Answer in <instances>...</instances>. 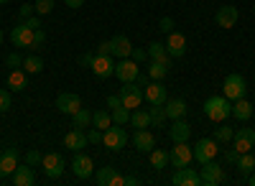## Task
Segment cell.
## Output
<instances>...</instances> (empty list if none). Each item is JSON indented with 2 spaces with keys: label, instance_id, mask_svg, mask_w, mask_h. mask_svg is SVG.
I'll return each instance as SVG.
<instances>
[{
  "label": "cell",
  "instance_id": "53",
  "mask_svg": "<svg viewBox=\"0 0 255 186\" xmlns=\"http://www.w3.org/2000/svg\"><path fill=\"white\" fill-rule=\"evenodd\" d=\"M97 54H110V56H113V46H110V41H102V44L97 46Z\"/></svg>",
  "mask_w": 255,
  "mask_h": 186
},
{
  "label": "cell",
  "instance_id": "6",
  "mask_svg": "<svg viewBox=\"0 0 255 186\" xmlns=\"http://www.w3.org/2000/svg\"><path fill=\"white\" fill-rule=\"evenodd\" d=\"M194 158L199 161V163H207V161H215L217 158V153H220V148H217V138H202L194 148Z\"/></svg>",
  "mask_w": 255,
  "mask_h": 186
},
{
  "label": "cell",
  "instance_id": "20",
  "mask_svg": "<svg viewBox=\"0 0 255 186\" xmlns=\"http://www.w3.org/2000/svg\"><path fill=\"white\" fill-rule=\"evenodd\" d=\"M238 18H240V13H238L235 5H222V8L215 13V20H217L220 28H232V26L238 23Z\"/></svg>",
  "mask_w": 255,
  "mask_h": 186
},
{
  "label": "cell",
  "instance_id": "19",
  "mask_svg": "<svg viewBox=\"0 0 255 186\" xmlns=\"http://www.w3.org/2000/svg\"><path fill=\"white\" fill-rule=\"evenodd\" d=\"M28 72L20 67V69H10L8 72V79H5V85H8V90L10 92H26V87H28Z\"/></svg>",
  "mask_w": 255,
  "mask_h": 186
},
{
  "label": "cell",
  "instance_id": "31",
  "mask_svg": "<svg viewBox=\"0 0 255 186\" xmlns=\"http://www.w3.org/2000/svg\"><path fill=\"white\" fill-rule=\"evenodd\" d=\"M23 69H26L28 74H41V72H44V59H41L38 54L23 56Z\"/></svg>",
  "mask_w": 255,
  "mask_h": 186
},
{
  "label": "cell",
  "instance_id": "23",
  "mask_svg": "<svg viewBox=\"0 0 255 186\" xmlns=\"http://www.w3.org/2000/svg\"><path fill=\"white\" fill-rule=\"evenodd\" d=\"M133 146H135L140 153H151V151L156 148V138H153V133H148V128L135 130V135H133Z\"/></svg>",
  "mask_w": 255,
  "mask_h": 186
},
{
  "label": "cell",
  "instance_id": "59",
  "mask_svg": "<svg viewBox=\"0 0 255 186\" xmlns=\"http://www.w3.org/2000/svg\"><path fill=\"white\" fill-rule=\"evenodd\" d=\"M0 46H3V31H0Z\"/></svg>",
  "mask_w": 255,
  "mask_h": 186
},
{
  "label": "cell",
  "instance_id": "50",
  "mask_svg": "<svg viewBox=\"0 0 255 186\" xmlns=\"http://www.w3.org/2000/svg\"><path fill=\"white\" fill-rule=\"evenodd\" d=\"M87 140H90V143H102V130H97V128L90 130V133H87Z\"/></svg>",
  "mask_w": 255,
  "mask_h": 186
},
{
  "label": "cell",
  "instance_id": "60",
  "mask_svg": "<svg viewBox=\"0 0 255 186\" xmlns=\"http://www.w3.org/2000/svg\"><path fill=\"white\" fill-rule=\"evenodd\" d=\"M5 3H8V0H0V5H5Z\"/></svg>",
  "mask_w": 255,
  "mask_h": 186
},
{
  "label": "cell",
  "instance_id": "5",
  "mask_svg": "<svg viewBox=\"0 0 255 186\" xmlns=\"http://www.w3.org/2000/svg\"><path fill=\"white\" fill-rule=\"evenodd\" d=\"M199 181H202L204 186H220V184L225 181L222 166H220V163H215V161L202 163V169H199Z\"/></svg>",
  "mask_w": 255,
  "mask_h": 186
},
{
  "label": "cell",
  "instance_id": "38",
  "mask_svg": "<svg viewBox=\"0 0 255 186\" xmlns=\"http://www.w3.org/2000/svg\"><path fill=\"white\" fill-rule=\"evenodd\" d=\"M110 115H113V122L115 125H125V122H130V110L128 107H118V110H110Z\"/></svg>",
  "mask_w": 255,
  "mask_h": 186
},
{
  "label": "cell",
  "instance_id": "54",
  "mask_svg": "<svg viewBox=\"0 0 255 186\" xmlns=\"http://www.w3.org/2000/svg\"><path fill=\"white\" fill-rule=\"evenodd\" d=\"M64 3H67V8H72V10H79L84 5V0H64Z\"/></svg>",
  "mask_w": 255,
  "mask_h": 186
},
{
  "label": "cell",
  "instance_id": "48",
  "mask_svg": "<svg viewBox=\"0 0 255 186\" xmlns=\"http://www.w3.org/2000/svg\"><path fill=\"white\" fill-rule=\"evenodd\" d=\"M158 26H161L163 33H171V31H174V18H161V23H158Z\"/></svg>",
  "mask_w": 255,
  "mask_h": 186
},
{
  "label": "cell",
  "instance_id": "17",
  "mask_svg": "<svg viewBox=\"0 0 255 186\" xmlns=\"http://www.w3.org/2000/svg\"><path fill=\"white\" fill-rule=\"evenodd\" d=\"M166 49H168V54H171V59H181V56L189 51V44H186L184 33H179V31H171V33H168Z\"/></svg>",
  "mask_w": 255,
  "mask_h": 186
},
{
  "label": "cell",
  "instance_id": "34",
  "mask_svg": "<svg viewBox=\"0 0 255 186\" xmlns=\"http://www.w3.org/2000/svg\"><path fill=\"white\" fill-rule=\"evenodd\" d=\"M148 161H151V166L156 169V171H163L166 166H168V151H151L148 153Z\"/></svg>",
  "mask_w": 255,
  "mask_h": 186
},
{
  "label": "cell",
  "instance_id": "14",
  "mask_svg": "<svg viewBox=\"0 0 255 186\" xmlns=\"http://www.w3.org/2000/svg\"><path fill=\"white\" fill-rule=\"evenodd\" d=\"M10 41H13V46L15 49H28L31 51V44H33V31L26 26V23H20L10 31Z\"/></svg>",
  "mask_w": 255,
  "mask_h": 186
},
{
  "label": "cell",
  "instance_id": "40",
  "mask_svg": "<svg viewBox=\"0 0 255 186\" xmlns=\"http://www.w3.org/2000/svg\"><path fill=\"white\" fill-rule=\"evenodd\" d=\"M232 135H235V130H232L230 125H222V128H217V133H215L217 143H230V140H232Z\"/></svg>",
  "mask_w": 255,
  "mask_h": 186
},
{
  "label": "cell",
  "instance_id": "27",
  "mask_svg": "<svg viewBox=\"0 0 255 186\" xmlns=\"http://www.w3.org/2000/svg\"><path fill=\"white\" fill-rule=\"evenodd\" d=\"M148 56H151V61H161V64H168L171 67V54H168V49H166V44H151L148 46Z\"/></svg>",
  "mask_w": 255,
  "mask_h": 186
},
{
  "label": "cell",
  "instance_id": "43",
  "mask_svg": "<svg viewBox=\"0 0 255 186\" xmlns=\"http://www.w3.org/2000/svg\"><path fill=\"white\" fill-rule=\"evenodd\" d=\"M44 44H46V33L41 31V28H38V31H33V44H31V51H38Z\"/></svg>",
  "mask_w": 255,
  "mask_h": 186
},
{
  "label": "cell",
  "instance_id": "58",
  "mask_svg": "<svg viewBox=\"0 0 255 186\" xmlns=\"http://www.w3.org/2000/svg\"><path fill=\"white\" fill-rule=\"evenodd\" d=\"M248 181H250V186H255V176H248Z\"/></svg>",
  "mask_w": 255,
  "mask_h": 186
},
{
  "label": "cell",
  "instance_id": "30",
  "mask_svg": "<svg viewBox=\"0 0 255 186\" xmlns=\"http://www.w3.org/2000/svg\"><path fill=\"white\" fill-rule=\"evenodd\" d=\"M92 125L105 133V130L113 125V115H110L108 110H95V112H92Z\"/></svg>",
  "mask_w": 255,
  "mask_h": 186
},
{
  "label": "cell",
  "instance_id": "55",
  "mask_svg": "<svg viewBox=\"0 0 255 186\" xmlns=\"http://www.w3.org/2000/svg\"><path fill=\"white\" fill-rule=\"evenodd\" d=\"M110 186H125V176H123V174H118V176L113 179V184H110Z\"/></svg>",
  "mask_w": 255,
  "mask_h": 186
},
{
  "label": "cell",
  "instance_id": "44",
  "mask_svg": "<svg viewBox=\"0 0 255 186\" xmlns=\"http://www.w3.org/2000/svg\"><path fill=\"white\" fill-rule=\"evenodd\" d=\"M41 161H44L41 151H28V153H26V163H31V166H38Z\"/></svg>",
  "mask_w": 255,
  "mask_h": 186
},
{
  "label": "cell",
  "instance_id": "8",
  "mask_svg": "<svg viewBox=\"0 0 255 186\" xmlns=\"http://www.w3.org/2000/svg\"><path fill=\"white\" fill-rule=\"evenodd\" d=\"M232 148H235L238 153H250L255 148V130L253 128L235 130V135H232Z\"/></svg>",
  "mask_w": 255,
  "mask_h": 186
},
{
  "label": "cell",
  "instance_id": "11",
  "mask_svg": "<svg viewBox=\"0 0 255 186\" xmlns=\"http://www.w3.org/2000/svg\"><path fill=\"white\" fill-rule=\"evenodd\" d=\"M92 74L100 77V79H108L115 74V64H113V56L110 54H95V61H92Z\"/></svg>",
  "mask_w": 255,
  "mask_h": 186
},
{
  "label": "cell",
  "instance_id": "57",
  "mask_svg": "<svg viewBox=\"0 0 255 186\" xmlns=\"http://www.w3.org/2000/svg\"><path fill=\"white\" fill-rule=\"evenodd\" d=\"M140 181L135 179V176H125V186H138Z\"/></svg>",
  "mask_w": 255,
  "mask_h": 186
},
{
  "label": "cell",
  "instance_id": "24",
  "mask_svg": "<svg viewBox=\"0 0 255 186\" xmlns=\"http://www.w3.org/2000/svg\"><path fill=\"white\" fill-rule=\"evenodd\" d=\"M110 46H113V56H120V59H128L133 54V44H130V38L128 36H115V38H110Z\"/></svg>",
  "mask_w": 255,
  "mask_h": 186
},
{
  "label": "cell",
  "instance_id": "45",
  "mask_svg": "<svg viewBox=\"0 0 255 186\" xmlns=\"http://www.w3.org/2000/svg\"><path fill=\"white\" fill-rule=\"evenodd\" d=\"M33 13H36V10H33V5H31V3H23V5L18 8V15H20V20H26V18H31Z\"/></svg>",
  "mask_w": 255,
  "mask_h": 186
},
{
  "label": "cell",
  "instance_id": "56",
  "mask_svg": "<svg viewBox=\"0 0 255 186\" xmlns=\"http://www.w3.org/2000/svg\"><path fill=\"white\" fill-rule=\"evenodd\" d=\"M135 82H138V85H140V87H145V85H148V77H145V74L140 72V74L135 77Z\"/></svg>",
  "mask_w": 255,
  "mask_h": 186
},
{
  "label": "cell",
  "instance_id": "25",
  "mask_svg": "<svg viewBox=\"0 0 255 186\" xmlns=\"http://www.w3.org/2000/svg\"><path fill=\"white\" fill-rule=\"evenodd\" d=\"M168 135H171L174 143H189V135H191L189 122L184 117L181 120H174V125H171V130H168Z\"/></svg>",
  "mask_w": 255,
  "mask_h": 186
},
{
  "label": "cell",
  "instance_id": "47",
  "mask_svg": "<svg viewBox=\"0 0 255 186\" xmlns=\"http://www.w3.org/2000/svg\"><path fill=\"white\" fill-rule=\"evenodd\" d=\"M130 59H133V61H138V64H140V61H145V59H148V49H133Z\"/></svg>",
  "mask_w": 255,
  "mask_h": 186
},
{
  "label": "cell",
  "instance_id": "28",
  "mask_svg": "<svg viewBox=\"0 0 255 186\" xmlns=\"http://www.w3.org/2000/svg\"><path fill=\"white\" fill-rule=\"evenodd\" d=\"M232 115H235L238 120H250L253 117V105L245 99V97H240V99H235V105H232Z\"/></svg>",
  "mask_w": 255,
  "mask_h": 186
},
{
  "label": "cell",
  "instance_id": "37",
  "mask_svg": "<svg viewBox=\"0 0 255 186\" xmlns=\"http://www.w3.org/2000/svg\"><path fill=\"white\" fill-rule=\"evenodd\" d=\"M115 176H118V171H115L113 166H105V169H100V171L95 174V181H97L100 186H110Z\"/></svg>",
  "mask_w": 255,
  "mask_h": 186
},
{
  "label": "cell",
  "instance_id": "33",
  "mask_svg": "<svg viewBox=\"0 0 255 186\" xmlns=\"http://www.w3.org/2000/svg\"><path fill=\"white\" fill-rule=\"evenodd\" d=\"M168 72H171V67H168V64H161V61H151V64H148V77L156 79V82L166 79Z\"/></svg>",
  "mask_w": 255,
  "mask_h": 186
},
{
  "label": "cell",
  "instance_id": "4",
  "mask_svg": "<svg viewBox=\"0 0 255 186\" xmlns=\"http://www.w3.org/2000/svg\"><path fill=\"white\" fill-rule=\"evenodd\" d=\"M102 146H108V151H123L128 146V133L123 125H113L102 133Z\"/></svg>",
  "mask_w": 255,
  "mask_h": 186
},
{
  "label": "cell",
  "instance_id": "7",
  "mask_svg": "<svg viewBox=\"0 0 255 186\" xmlns=\"http://www.w3.org/2000/svg\"><path fill=\"white\" fill-rule=\"evenodd\" d=\"M194 161V151L189 148V143H176V146L168 151V163L174 169H181V166H189Z\"/></svg>",
  "mask_w": 255,
  "mask_h": 186
},
{
  "label": "cell",
  "instance_id": "41",
  "mask_svg": "<svg viewBox=\"0 0 255 186\" xmlns=\"http://www.w3.org/2000/svg\"><path fill=\"white\" fill-rule=\"evenodd\" d=\"M5 64H8V69H20V67H23V56L13 51V54L5 56Z\"/></svg>",
  "mask_w": 255,
  "mask_h": 186
},
{
  "label": "cell",
  "instance_id": "1",
  "mask_svg": "<svg viewBox=\"0 0 255 186\" xmlns=\"http://www.w3.org/2000/svg\"><path fill=\"white\" fill-rule=\"evenodd\" d=\"M230 112H232V107H230V99H227L225 94H215V97H209V99L204 102V115H207L212 122L227 120Z\"/></svg>",
  "mask_w": 255,
  "mask_h": 186
},
{
  "label": "cell",
  "instance_id": "46",
  "mask_svg": "<svg viewBox=\"0 0 255 186\" xmlns=\"http://www.w3.org/2000/svg\"><path fill=\"white\" fill-rule=\"evenodd\" d=\"M23 23H26L31 31H38V28H41V15H31V18L23 20Z\"/></svg>",
  "mask_w": 255,
  "mask_h": 186
},
{
  "label": "cell",
  "instance_id": "36",
  "mask_svg": "<svg viewBox=\"0 0 255 186\" xmlns=\"http://www.w3.org/2000/svg\"><path fill=\"white\" fill-rule=\"evenodd\" d=\"M148 115H151V125H156V128H161L163 122L168 120V115H166V107H163V105H151Z\"/></svg>",
  "mask_w": 255,
  "mask_h": 186
},
{
  "label": "cell",
  "instance_id": "9",
  "mask_svg": "<svg viewBox=\"0 0 255 186\" xmlns=\"http://www.w3.org/2000/svg\"><path fill=\"white\" fill-rule=\"evenodd\" d=\"M143 99H148V105H166L168 92H166V87L161 85V82L153 79L143 87Z\"/></svg>",
  "mask_w": 255,
  "mask_h": 186
},
{
  "label": "cell",
  "instance_id": "22",
  "mask_svg": "<svg viewBox=\"0 0 255 186\" xmlns=\"http://www.w3.org/2000/svg\"><path fill=\"white\" fill-rule=\"evenodd\" d=\"M13 184L15 186H33L36 184V171L31 163H23V166L18 163V169L13 171Z\"/></svg>",
  "mask_w": 255,
  "mask_h": 186
},
{
  "label": "cell",
  "instance_id": "16",
  "mask_svg": "<svg viewBox=\"0 0 255 186\" xmlns=\"http://www.w3.org/2000/svg\"><path fill=\"white\" fill-rule=\"evenodd\" d=\"M171 184L174 186H199V171H194L191 166H181L176 169V174L171 176Z\"/></svg>",
  "mask_w": 255,
  "mask_h": 186
},
{
  "label": "cell",
  "instance_id": "42",
  "mask_svg": "<svg viewBox=\"0 0 255 186\" xmlns=\"http://www.w3.org/2000/svg\"><path fill=\"white\" fill-rule=\"evenodd\" d=\"M13 105V99H10V90H0V112H8Z\"/></svg>",
  "mask_w": 255,
  "mask_h": 186
},
{
  "label": "cell",
  "instance_id": "2",
  "mask_svg": "<svg viewBox=\"0 0 255 186\" xmlns=\"http://www.w3.org/2000/svg\"><path fill=\"white\" fill-rule=\"evenodd\" d=\"M245 92H248V82H245L243 74H230V77H225L222 94H225L230 102H235V99L245 97Z\"/></svg>",
  "mask_w": 255,
  "mask_h": 186
},
{
  "label": "cell",
  "instance_id": "3",
  "mask_svg": "<svg viewBox=\"0 0 255 186\" xmlns=\"http://www.w3.org/2000/svg\"><path fill=\"white\" fill-rule=\"evenodd\" d=\"M120 102L128 110H138L140 102H143V87L138 82H125L123 90H120Z\"/></svg>",
  "mask_w": 255,
  "mask_h": 186
},
{
  "label": "cell",
  "instance_id": "21",
  "mask_svg": "<svg viewBox=\"0 0 255 186\" xmlns=\"http://www.w3.org/2000/svg\"><path fill=\"white\" fill-rule=\"evenodd\" d=\"M87 143H90L87 140V133H82L79 128H72L67 135H64V146H67L69 151H74V153L77 151H84V148H87Z\"/></svg>",
  "mask_w": 255,
  "mask_h": 186
},
{
  "label": "cell",
  "instance_id": "49",
  "mask_svg": "<svg viewBox=\"0 0 255 186\" xmlns=\"http://www.w3.org/2000/svg\"><path fill=\"white\" fill-rule=\"evenodd\" d=\"M120 105H123V102H120V94H110V97H108V107H110V110H118Z\"/></svg>",
  "mask_w": 255,
  "mask_h": 186
},
{
  "label": "cell",
  "instance_id": "35",
  "mask_svg": "<svg viewBox=\"0 0 255 186\" xmlns=\"http://www.w3.org/2000/svg\"><path fill=\"white\" fill-rule=\"evenodd\" d=\"M130 125H133L135 130H143V128L151 125V115H148V110H145V112L130 110Z\"/></svg>",
  "mask_w": 255,
  "mask_h": 186
},
{
  "label": "cell",
  "instance_id": "13",
  "mask_svg": "<svg viewBox=\"0 0 255 186\" xmlns=\"http://www.w3.org/2000/svg\"><path fill=\"white\" fill-rule=\"evenodd\" d=\"M72 171H74L77 179H90L95 174V163H92L90 156H84L82 151H77V156L72 161Z\"/></svg>",
  "mask_w": 255,
  "mask_h": 186
},
{
  "label": "cell",
  "instance_id": "39",
  "mask_svg": "<svg viewBox=\"0 0 255 186\" xmlns=\"http://www.w3.org/2000/svg\"><path fill=\"white\" fill-rule=\"evenodd\" d=\"M33 10H36V15H49L54 10V0H36Z\"/></svg>",
  "mask_w": 255,
  "mask_h": 186
},
{
  "label": "cell",
  "instance_id": "52",
  "mask_svg": "<svg viewBox=\"0 0 255 186\" xmlns=\"http://www.w3.org/2000/svg\"><path fill=\"white\" fill-rule=\"evenodd\" d=\"M92 61H95V54H82L79 56V64L82 67H92Z\"/></svg>",
  "mask_w": 255,
  "mask_h": 186
},
{
  "label": "cell",
  "instance_id": "15",
  "mask_svg": "<svg viewBox=\"0 0 255 186\" xmlns=\"http://www.w3.org/2000/svg\"><path fill=\"white\" fill-rule=\"evenodd\" d=\"M18 158H20L18 148H8V151L0 153V179H3V176H13V171L18 169Z\"/></svg>",
  "mask_w": 255,
  "mask_h": 186
},
{
  "label": "cell",
  "instance_id": "51",
  "mask_svg": "<svg viewBox=\"0 0 255 186\" xmlns=\"http://www.w3.org/2000/svg\"><path fill=\"white\" fill-rule=\"evenodd\" d=\"M222 156H225V161H227V163H238V158H240V153H238L235 148L227 151V153H222Z\"/></svg>",
  "mask_w": 255,
  "mask_h": 186
},
{
  "label": "cell",
  "instance_id": "26",
  "mask_svg": "<svg viewBox=\"0 0 255 186\" xmlns=\"http://www.w3.org/2000/svg\"><path fill=\"white\" fill-rule=\"evenodd\" d=\"M166 115H168V120H181L184 115H186V102L184 99H166Z\"/></svg>",
  "mask_w": 255,
  "mask_h": 186
},
{
  "label": "cell",
  "instance_id": "12",
  "mask_svg": "<svg viewBox=\"0 0 255 186\" xmlns=\"http://www.w3.org/2000/svg\"><path fill=\"white\" fill-rule=\"evenodd\" d=\"M79 107H82V97L74 94V92H61V94L56 97V110L64 112V115H69V117H72Z\"/></svg>",
  "mask_w": 255,
  "mask_h": 186
},
{
  "label": "cell",
  "instance_id": "10",
  "mask_svg": "<svg viewBox=\"0 0 255 186\" xmlns=\"http://www.w3.org/2000/svg\"><path fill=\"white\" fill-rule=\"evenodd\" d=\"M138 74H140L138 61H133L130 56H128V59H120L118 64H115V77L123 82V85H125V82H135Z\"/></svg>",
  "mask_w": 255,
  "mask_h": 186
},
{
  "label": "cell",
  "instance_id": "18",
  "mask_svg": "<svg viewBox=\"0 0 255 186\" xmlns=\"http://www.w3.org/2000/svg\"><path fill=\"white\" fill-rule=\"evenodd\" d=\"M41 166H44V171L51 176V179H59L64 174V169H67V163H64L61 153H46L44 161H41Z\"/></svg>",
  "mask_w": 255,
  "mask_h": 186
},
{
  "label": "cell",
  "instance_id": "32",
  "mask_svg": "<svg viewBox=\"0 0 255 186\" xmlns=\"http://www.w3.org/2000/svg\"><path fill=\"white\" fill-rule=\"evenodd\" d=\"M238 171L240 174H245V176H250L253 171H255V153H240V158H238Z\"/></svg>",
  "mask_w": 255,
  "mask_h": 186
},
{
  "label": "cell",
  "instance_id": "29",
  "mask_svg": "<svg viewBox=\"0 0 255 186\" xmlns=\"http://www.w3.org/2000/svg\"><path fill=\"white\" fill-rule=\"evenodd\" d=\"M92 125V112L90 110H77L74 115H72V128H79V130H87Z\"/></svg>",
  "mask_w": 255,
  "mask_h": 186
}]
</instances>
